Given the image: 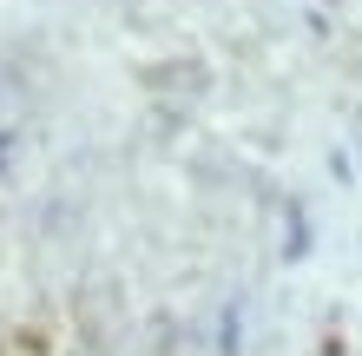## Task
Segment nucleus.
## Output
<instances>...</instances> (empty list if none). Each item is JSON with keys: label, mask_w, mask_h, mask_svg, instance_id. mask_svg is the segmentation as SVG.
Masks as SVG:
<instances>
[]
</instances>
